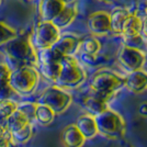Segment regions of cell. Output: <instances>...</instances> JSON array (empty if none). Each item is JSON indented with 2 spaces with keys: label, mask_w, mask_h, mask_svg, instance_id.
Masks as SVG:
<instances>
[{
  "label": "cell",
  "mask_w": 147,
  "mask_h": 147,
  "mask_svg": "<svg viewBox=\"0 0 147 147\" xmlns=\"http://www.w3.org/2000/svg\"><path fill=\"white\" fill-rule=\"evenodd\" d=\"M5 52L10 61L7 65H16L13 69L37 64V49L32 43L31 36H17L5 45Z\"/></svg>",
  "instance_id": "6da1fadb"
},
{
  "label": "cell",
  "mask_w": 147,
  "mask_h": 147,
  "mask_svg": "<svg viewBox=\"0 0 147 147\" xmlns=\"http://www.w3.org/2000/svg\"><path fill=\"white\" fill-rule=\"evenodd\" d=\"M89 87L94 94L109 101L119 89L124 87V77L109 69H101L92 75Z\"/></svg>",
  "instance_id": "7a4b0ae2"
},
{
  "label": "cell",
  "mask_w": 147,
  "mask_h": 147,
  "mask_svg": "<svg viewBox=\"0 0 147 147\" xmlns=\"http://www.w3.org/2000/svg\"><path fill=\"white\" fill-rule=\"evenodd\" d=\"M40 82V73L35 66L24 65L11 70L9 85L14 93L28 96L35 91Z\"/></svg>",
  "instance_id": "3957f363"
},
{
  "label": "cell",
  "mask_w": 147,
  "mask_h": 147,
  "mask_svg": "<svg viewBox=\"0 0 147 147\" xmlns=\"http://www.w3.org/2000/svg\"><path fill=\"white\" fill-rule=\"evenodd\" d=\"M96 119L98 134L111 140L123 138L126 132V124L121 114L117 111L108 108L102 113L98 114Z\"/></svg>",
  "instance_id": "277c9868"
},
{
  "label": "cell",
  "mask_w": 147,
  "mask_h": 147,
  "mask_svg": "<svg viewBox=\"0 0 147 147\" xmlns=\"http://www.w3.org/2000/svg\"><path fill=\"white\" fill-rule=\"evenodd\" d=\"M61 73L55 86L61 89L79 87L86 80V71L75 56H65L61 63Z\"/></svg>",
  "instance_id": "5b68a950"
},
{
  "label": "cell",
  "mask_w": 147,
  "mask_h": 147,
  "mask_svg": "<svg viewBox=\"0 0 147 147\" xmlns=\"http://www.w3.org/2000/svg\"><path fill=\"white\" fill-rule=\"evenodd\" d=\"M65 56L59 54L53 46L46 49L37 51V66L40 71L47 80L55 84L59 73H61V63Z\"/></svg>",
  "instance_id": "8992f818"
},
{
  "label": "cell",
  "mask_w": 147,
  "mask_h": 147,
  "mask_svg": "<svg viewBox=\"0 0 147 147\" xmlns=\"http://www.w3.org/2000/svg\"><path fill=\"white\" fill-rule=\"evenodd\" d=\"M73 102V97L65 89L57 86H51L44 89L36 103L44 104L55 112V114H61L67 110Z\"/></svg>",
  "instance_id": "52a82bcc"
},
{
  "label": "cell",
  "mask_w": 147,
  "mask_h": 147,
  "mask_svg": "<svg viewBox=\"0 0 147 147\" xmlns=\"http://www.w3.org/2000/svg\"><path fill=\"white\" fill-rule=\"evenodd\" d=\"M61 36V30L49 21H38L31 36L32 43L37 51L52 47Z\"/></svg>",
  "instance_id": "ba28073f"
},
{
  "label": "cell",
  "mask_w": 147,
  "mask_h": 147,
  "mask_svg": "<svg viewBox=\"0 0 147 147\" xmlns=\"http://www.w3.org/2000/svg\"><path fill=\"white\" fill-rule=\"evenodd\" d=\"M145 58V53L143 51L132 49L126 45H123L117 54V61L120 65L129 73L142 69Z\"/></svg>",
  "instance_id": "9c48e42d"
},
{
  "label": "cell",
  "mask_w": 147,
  "mask_h": 147,
  "mask_svg": "<svg viewBox=\"0 0 147 147\" xmlns=\"http://www.w3.org/2000/svg\"><path fill=\"white\" fill-rule=\"evenodd\" d=\"M88 29L92 34L102 36L111 32L110 16L107 11H96L91 13L87 21Z\"/></svg>",
  "instance_id": "30bf717a"
},
{
  "label": "cell",
  "mask_w": 147,
  "mask_h": 147,
  "mask_svg": "<svg viewBox=\"0 0 147 147\" xmlns=\"http://www.w3.org/2000/svg\"><path fill=\"white\" fill-rule=\"evenodd\" d=\"M81 43V37L73 34L66 33L59 36L53 47L63 56H74V54L79 51V46Z\"/></svg>",
  "instance_id": "8fae6325"
},
{
  "label": "cell",
  "mask_w": 147,
  "mask_h": 147,
  "mask_svg": "<svg viewBox=\"0 0 147 147\" xmlns=\"http://www.w3.org/2000/svg\"><path fill=\"white\" fill-rule=\"evenodd\" d=\"M124 87L133 93H141L147 89V73L144 70H135L124 77Z\"/></svg>",
  "instance_id": "7c38bea8"
},
{
  "label": "cell",
  "mask_w": 147,
  "mask_h": 147,
  "mask_svg": "<svg viewBox=\"0 0 147 147\" xmlns=\"http://www.w3.org/2000/svg\"><path fill=\"white\" fill-rule=\"evenodd\" d=\"M65 7L58 0H40L38 3V14L41 21H49L52 22L57 17V14Z\"/></svg>",
  "instance_id": "4fadbf2b"
},
{
  "label": "cell",
  "mask_w": 147,
  "mask_h": 147,
  "mask_svg": "<svg viewBox=\"0 0 147 147\" xmlns=\"http://www.w3.org/2000/svg\"><path fill=\"white\" fill-rule=\"evenodd\" d=\"M61 140L65 147H82L86 141L75 124H69L63 129Z\"/></svg>",
  "instance_id": "5bb4252c"
},
{
  "label": "cell",
  "mask_w": 147,
  "mask_h": 147,
  "mask_svg": "<svg viewBox=\"0 0 147 147\" xmlns=\"http://www.w3.org/2000/svg\"><path fill=\"white\" fill-rule=\"evenodd\" d=\"M75 125L86 140H91L98 135L96 119L91 114L87 113V114H82L78 117Z\"/></svg>",
  "instance_id": "9a60e30c"
},
{
  "label": "cell",
  "mask_w": 147,
  "mask_h": 147,
  "mask_svg": "<svg viewBox=\"0 0 147 147\" xmlns=\"http://www.w3.org/2000/svg\"><path fill=\"white\" fill-rule=\"evenodd\" d=\"M82 104H84L85 109L88 111V114H91L93 117H97L98 114L102 113L103 111H105L109 108L108 101L100 98L93 92H91L90 94H88L82 99Z\"/></svg>",
  "instance_id": "2e32d148"
},
{
  "label": "cell",
  "mask_w": 147,
  "mask_h": 147,
  "mask_svg": "<svg viewBox=\"0 0 147 147\" xmlns=\"http://www.w3.org/2000/svg\"><path fill=\"white\" fill-rule=\"evenodd\" d=\"M77 14H78L77 7L75 5H68L63 8V10L57 14V17L52 21V23L55 25L58 30L66 29L67 26H69L73 23Z\"/></svg>",
  "instance_id": "e0dca14e"
},
{
  "label": "cell",
  "mask_w": 147,
  "mask_h": 147,
  "mask_svg": "<svg viewBox=\"0 0 147 147\" xmlns=\"http://www.w3.org/2000/svg\"><path fill=\"white\" fill-rule=\"evenodd\" d=\"M131 11L124 7H117L114 8L110 13V23H111V32H114L117 34L122 33V28L126 19L131 14Z\"/></svg>",
  "instance_id": "ac0fdd59"
},
{
  "label": "cell",
  "mask_w": 147,
  "mask_h": 147,
  "mask_svg": "<svg viewBox=\"0 0 147 147\" xmlns=\"http://www.w3.org/2000/svg\"><path fill=\"white\" fill-rule=\"evenodd\" d=\"M29 124H31L30 120L21 111H19L17 109L10 117L7 119V121L5 122L3 125L10 133H13V132H17V131L24 129L25 126H28Z\"/></svg>",
  "instance_id": "d6986e66"
},
{
  "label": "cell",
  "mask_w": 147,
  "mask_h": 147,
  "mask_svg": "<svg viewBox=\"0 0 147 147\" xmlns=\"http://www.w3.org/2000/svg\"><path fill=\"white\" fill-rule=\"evenodd\" d=\"M123 37L135 36L142 34V20L135 12H132L124 22L122 28Z\"/></svg>",
  "instance_id": "ffe728a7"
},
{
  "label": "cell",
  "mask_w": 147,
  "mask_h": 147,
  "mask_svg": "<svg viewBox=\"0 0 147 147\" xmlns=\"http://www.w3.org/2000/svg\"><path fill=\"white\" fill-rule=\"evenodd\" d=\"M100 49H101V43L98 38H96L94 36L81 38L79 51L81 52L82 55L97 57V54L100 52Z\"/></svg>",
  "instance_id": "44dd1931"
},
{
  "label": "cell",
  "mask_w": 147,
  "mask_h": 147,
  "mask_svg": "<svg viewBox=\"0 0 147 147\" xmlns=\"http://www.w3.org/2000/svg\"><path fill=\"white\" fill-rule=\"evenodd\" d=\"M55 112L49 109V107L44 104L36 103V109H35V121L40 123L43 126H47L52 124L53 121L55 120Z\"/></svg>",
  "instance_id": "7402d4cb"
},
{
  "label": "cell",
  "mask_w": 147,
  "mask_h": 147,
  "mask_svg": "<svg viewBox=\"0 0 147 147\" xmlns=\"http://www.w3.org/2000/svg\"><path fill=\"white\" fill-rule=\"evenodd\" d=\"M33 126L32 124H29L28 126H25L24 129L17 131V132H13L10 133L11 137H12V143L13 144H25L30 141L33 136Z\"/></svg>",
  "instance_id": "603a6c76"
},
{
  "label": "cell",
  "mask_w": 147,
  "mask_h": 147,
  "mask_svg": "<svg viewBox=\"0 0 147 147\" xmlns=\"http://www.w3.org/2000/svg\"><path fill=\"white\" fill-rule=\"evenodd\" d=\"M17 36H18L17 31L11 26H9L7 23L0 21V45H6Z\"/></svg>",
  "instance_id": "cb8c5ba5"
},
{
  "label": "cell",
  "mask_w": 147,
  "mask_h": 147,
  "mask_svg": "<svg viewBox=\"0 0 147 147\" xmlns=\"http://www.w3.org/2000/svg\"><path fill=\"white\" fill-rule=\"evenodd\" d=\"M18 103L12 100H6L0 102V124H5L7 119L17 110Z\"/></svg>",
  "instance_id": "d4e9b609"
},
{
  "label": "cell",
  "mask_w": 147,
  "mask_h": 147,
  "mask_svg": "<svg viewBox=\"0 0 147 147\" xmlns=\"http://www.w3.org/2000/svg\"><path fill=\"white\" fill-rule=\"evenodd\" d=\"M123 41H124V45L132 47V49H140V51H143V52H144V49H146L147 46V40L142 34L135 35V36L123 37Z\"/></svg>",
  "instance_id": "484cf974"
},
{
  "label": "cell",
  "mask_w": 147,
  "mask_h": 147,
  "mask_svg": "<svg viewBox=\"0 0 147 147\" xmlns=\"http://www.w3.org/2000/svg\"><path fill=\"white\" fill-rule=\"evenodd\" d=\"M17 109L21 111L31 122L35 120V109H36V102H30V101H24L22 103H18Z\"/></svg>",
  "instance_id": "4316f807"
},
{
  "label": "cell",
  "mask_w": 147,
  "mask_h": 147,
  "mask_svg": "<svg viewBox=\"0 0 147 147\" xmlns=\"http://www.w3.org/2000/svg\"><path fill=\"white\" fill-rule=\"evenodd\" d=\"M13 145L12 137L3 124H0V147H11Z\"/></svg>",
  "instance_id": "83f0119b"
},
{
  "label": "cell",
  "mask_w": 147,
  "mask_h": 147,
  "mask_svg": "<svg viewBox=\"0 0 147 147\" xmlns=\"http://www.w3.org/2000/svg\"><path fill=\"white\" fill-rule=\"evenodd\" d=\"M11 69L7 64H0V86L9 85V78H10Z\"/></svg>",
  "instance_id": "f1b7e54d"
},
{
  "label": "cell",
  "mask_w": 147,
  "mask_h": 147,
  "mask_svg": "<svg viewBox=\"0 0 147 147\" xmlns=\"http://www.w3.org/2000/svg\"><path fill=\"white\" fill-rule=\"evenodd\" d=\"M141 20H142V35L147 40V12L144 14V17H142Z\"/></svg>",
  "instance_id": "f546056e"
},
{
  "label": "cell",
  "mask_w": 147,
  "mask_h": 147,
  "mask_svg": "<svg viewBox=\"0 0 147 147\" xmlns=\"http://www.w3.org/2000/svg\"><path fill=\"white\" fill-rule=\"evenodd\" d=\"M138 113L142 117H147V102H143V103L138 107Z\"/></svg>",
  "instance_id": "4dcf8cb0"
},
{
  "label": "cell",
  "mask_w": 147,
  "mask_h": 147,
  "mask_svg": "<svg viewBox=\"0 0 147 147\" xmlns=\"http://www.w3.org/2000/svg\"><path fill=\"white\" fill-rule=\"evenodd\" d=\"M58 1H61V3H64L65 6H68V5H74V2L76 0H58Z\"/></svg>",
  "instance_id": "1f68e13d"
},
{
  "label": "cell",
  "mask_w": 147,
  "mask_h": 147,
  "mask_svg": "<svg viewBox=\"0 0 147 147\" xmlns=\"http://www.w3.org/2000/svg\"><path fill=\"white\" fill-rule=\"evenodd\" d=\"M100 1H102L104 3H108V5H110V3H114L117 0H100Z\"/></svg>",
  "instance_id": "d6a6232c"
},
{
  "label": "cell",
  "mask_w": 147,
  "mask_h": 147,
  "mask_svg": "<svg viewBox=\"0 0 147 147\" xmlns=\"http://www.w3.org/2000/svg\"><path fill=\"white\" fill-rule=\"evenodd\" d=\"M0 5H1V0H0Z\"/></svg>",
  "instance_id": "836d02e7"
},
{
  "label": "cell",
  "mask_w": 147,
  "mask_h": 147,
  "mask_svg": "<svg viewBox=\"0 0 147 147\" xmlns=\"http://www.w3.org/2000/svg\"><path fill=\"white\" fill-rule=\"evenodd\" d=\"M127 147H132V146H127Z\"/></svg>",
  "instance_id": "e575fe53"
}]
</instances>
